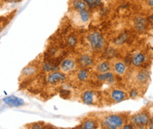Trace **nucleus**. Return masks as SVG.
Returning a JSON list of instances; mask_svg holds the SVG:
<instances>
[{
  "label": "nucleus",
  "mask_w": 153,
  "mask_h": 129,
  "mask_svg": "<svg viewBox=\"0 0 153 129\" xmlns=\"http://www.w3.org/2000/svg\"><path fill=\"white\" fill-rule=\"evenodd\" d=\"M129 112H106L98 119L100 126L106 129H119L129 122Z\"/></svg>",
  "instance_id": "f257e3e1"
},
{
  "label": "nucleus",
  "mask_w": 153,
  "mask_h": 129,
  "mask_svg": "<svg viewBox=\"0 0 153 129\" xmlns=\"http://www.w3.org/2000/svg\"><path fill=\"white\" fill-rule=\"evenodd\" d=\"M129 77L131 87H136L145 93L150 83V72L146 68H135Z\"/></svg>",
  "instance_id": "f03ea898"
},
{
  "label": "nucleus",
  "mask_w": 153,
  "mask_h": 129,
  "mask_svg": "<svg viewBox=\"0 0 153 129\" xmlns=\"http://www.w3.org/2000/svg\"><path fill=\"white\" fill-rule=\"evenodd\" d=\"M151 118L150 109L145 107L135 113L130 115L129 123L134 126L135 128H148Z\"/></svg>",
  "instance_id": "7ed1b4c3"
},
{
  "label": "nucleus",
  "mask_w": 153,
  "mask_h": 129,
  "mask_svg": "<svg viewBox=\"0 0 153 129\" xmlns=\"http://www.w3.org/2000/svg\"><path fill=\"white\" fill-rule=\"evenodd\" d=\"M85 41L89 48L93 52H101L105 47V39L102 34L98 31L88 33L85 37Z\"/></svg>",
  "instance_id": "20e7f679"
},
{
  "label": "nucleus",
  "mask_w": 153,
  "mask_h": 129,
  "mask_svg": "<svg viewBox=\"0 0 153 129\" xmlns=\"http://www.w3.org/2000/svg\"><path fill=\"white\" fill-rule=\"evenodd\" d=\"M129 98L128 91L120 87H111L106 91V99L109 104H117Z\"/></svg>",
  "instance_id": "39448f33"
},
{
  "label": "nucleus",
  "mask_w": 153,
  "mask_h": 129,
  "mask_svg": "<svg viewBox=\"0 0 153 129\" xmlns=\"http://www.w3.org/2000/svg\"><path fill=\"white\" fill-rule=\"evenodd\" d=\"M71 21L78 26L87 25L91 19V12L89 9L81 11H71Z\"/></svg>",
  "instance_id": "423d86ee"
},
{
  "label": "nucleus",
  "mask_w": 153,
  "mask_h": 129,
  "mask_svg": "<svg viewBox=\"0 0 153 129\" xmlns=\"http://www.w3.org/2000/svg\"><path fill=\"white\" fill-rule=\"evenodd\" d=\"M80 99L84 105L88 106H97L100 103L102 97L98 92L88 90L82 93Z\"/></svg>",
  "instance_id": "0eeeda50"
},
{
  "label": "nucleus",
  "mask_w": 153,
  "mask_h": 129,
  "mask_svg": "<svg viewBox=\"0 0 153 129\" xmlns=\"http://www.w3.org/2000/svg\"><path fill=\"white\" fill-rule=\"evenodd\" d=\"M111 71L116 76L123 77L128 73V66L123 61L119 59L111 60Z\"/></svg>",
  "instance_id": "6e6552de"
},
{
  "label": "nucleus",
  "mask_w": 153,
  "mask_h": 129,
  "mask_svg": "<svg viewBox=\"0 0 153 129\" xmlns=\"http://www.w3.org/2000/svg\"><path fill=\"white\" fill-rule=\"evenodd\" d=\"M49 85L56 86L64 83L66 81V74L62 71H53L48 73L46 79Z\"/></svg>",
  "instance_id": "1a4fd4ad"
},
{
  "label": "nucleus",
  "mask_w": 153,
  "mask_h": 129,
  "mask_svg": "<svg viewBox=\"0 0 153 129\" xmlns=\"http://www.w3.org/2000/svg\"><path fill=\"white\" fill-rule=\"evenodd\" d=\"M77 62L73 58H65L63 59L59 65L60 71L65 74H68L75 71L77 68Z\"/></svg>",
  "instance_id": "9d476101"
},
{
  "label": "nucleus",
  "mask_w": 153,
  "mask_h": 129,
  "mask_svg": "<svg viewBox=\"0 0 153 129\" xmlns=\"http://www.w3.org/2000/svg\"><path fill=\"white\" fill-rule=\"evenodd\" d=\"M97 80L102 84L112 85L116 83V75L111 71L105 73H97Z\"/></svg>",
  "instance_id": "9b49d317"
},
{
  "label": "nucleus",
  "mask_w": 153,
  "mask_h": 129,
  "mask_svg": "<svg viewBox=\"0 0 153 129\" xmlns=\"http://www.w3.org/2000/svg\"><path fill=\"white\" fill-rule=\"evenodd\" d=\"M78 62L80 68H89L94 66L95 61H94L93 56L91 54L84 53L80 54L78 57Z\"/></svg>",
  "instance_id": "f8f14e48"
},
{
  "label": "nucleus",
  "mask_w": 153,
  "mask_h": 129,
  "mask_svg": "<svg viewBox=\"0 0 153 129\" xmlns=\"http://www.w3.org/2000/svg\"><path fill=\"white\" fill-rule=\"evenodd\" d=\"M38 72V67L35 65H28L24 67L21 72L20 79L23 81L32 79L33 76L37 75Z\"/></svg>",
  "instance_id": "ddd939ff"
},
{
  "label": "nucleus",
  "mask_w": 153,
  "mask_h": 129,
  "mask_svg": "<svg viewBox=\"0 0 153 129\" xmlns=\"http://www.w3.org/2000/svg\"><path fill=\"white\" fill-rule=\"evenodd\" d=\"M146 61V54L143 51H137L133 54L131 63L133 67L140 68Z\"/></svg>",
  "instance_id": "4468645a"
},
{
  "label": "nucleus",
  "mask_w": 153,
  "mask_h": 129,
  "mask_svg": "<svg viewBox=\"0 0 153 129\" xmlns=\"http://www.w3.org/2000/svg\"><path fill=\"white\" fill-rule=\"evenodd\" d=\"M2 101L5 105L12 107H22L25 105V102L23 99L20 98V97L13 96V95L4 97Z\"/></svg>",
  "instance_id": "2eb2a0df"
},
{
  "label": "nucleus",
  "mask_w": 153,
  "mask_h": 129,
  "mask_svg": "<svg viewBox=\"0 0 153 129\" xmlns=\"http://www.w3.org/2000/svg\"><path fill=\"white\" fill-rule=\"evenodd\" d=\"M100 126V122L98 119L92 118V117H88L82 121L80 123V128L83 129H93L97 128Z\"/></svg>",
  "instance_id": "dca6fc26"
},
{
  "label": "nucleus",
  "mask_w": 153,
  "mask_h": 129,
  "mask_svg": "<svg viewBox=\"0 0 153 129\" xmlns=\"http://www.w3.org/2000/svg\"><path fill=\"white\" fill-rule=\"evenodd\" d=\"M69 9L71 11H81L89 9V7L83 0H70Z\"/></svg>",
  "instance_id": "f3484780"
},
{
  "label": "nucleus",
  "mask_w": 153,
  "mask_h": 129,
  "mask_svg": "<svg viewBox=\"0 0 153 129\" xmlns=\"http://www.w3.org/2000/svg\"><path fill=\"white\" fill-rule=\"evenodd\" d=\"M95 71L97 73H105L111 71V62L108 60H102L96 64Z\"/></svg>",
  "instance_id": "a211bd4d"
},
{
  "label": "nucleus",
  "mask_w": 153,
  "mask_h": 129,
  "mask_svg": "<svg viewBox=\"0 0 153 129\" xmlns=\"http://www.w3.org/2000/svg\"><path fill=\"white\" fill-rule=\"evenodd\" d=\"M91 76V72L88 68H81L76 72V78H77L78 81L81 82V83L88 82L89 81Z\"/></svg>",
  "instance_id": "6ab92c4d"
},
{
  "label": "nucleus",
  "mask_w": 153,
  "mask_h": 129,
  "mask_svg": "<svg viewBox=\"0 0 153 129\" xmlns=\"http://www.w3.org/2000/svg\"><path fill=\"white\" fill-rule=\"evenodd\" d=\"M87 4L89 9H94L100 7L102 4V0H83Z\"/></svg>",
  "instance_id": "aec40b11"
},
{
  "label": "nucleus",
  "mask_w": 153,
  "mask_h": 129,
  "mask_svg": "<svg viewBox=\"0 0 153 129\" xmlns=\"http://www.w3.org/2000/svg\"><path fill=\"white\" fill-rule=\"evenodd\" d=\"M78 43V40L74 36H69L67 38V44L70 47H75Z\"/></svg>",
  "instance_id": "412c9836"
},
{
  "label": "nucleus",
  "mask_w": 153,
  "mask_h": 129,
  "mask_svg": "<svg viewBox=\"0 0 153 129\" xmlns=\"http://www.w3.org/2000/svg\"><path fill=\"white\" fill-rule=\"evenodd\" d=\"M143 3L145 8L151 11H153V0H143Z\"/></svg>",
  "instance_id": "4be33fe9"
},
{
  "label": "nucleus",
  "mask_w": 153,
  "mask_h": 129,
  "mask_svg": "<svg viewBox=\"0 0 153 129\" xmlns=\"http://www.w3.org/2000/svg\"><path fill=\"white\" fill-rule=\"evenodd\" d=\"M28 128H44L43 127V125L41 124L40 122H36V123H33V124H29V127Z\"/></svg>",
  "instance_id": "5701e85b"
},
{
  "label": "nucleus",
  "mask_w": 153,
  "mask_h": 129,
  "mask_svg": "<svg viewBox=\"0 0 153 129\" xmlns=\"http://www.w3.org/2000/svg\"><path fill=\"white\" fill-rule=\"evenodd\" d=\"M148 128L153 129V113H152V114H151L150 121V123H149Z\"/></svg>",
  "instance_id": "b1692460"
},
{
  "label": "nucleus",
  "mask_w": 153,
  "mask_h": 129,
  "mask_svg": "<svg viewBox=\"0 0 153 129\" xmlns=\"http://www.w3.org/2000/svg\"><path fill=\"white\" fill-rule=\"evenodd\" d=\"M148 20L149 22L150 23V24H152L153 25V11H151L150 16H148Z\"/></svg>",
  "instance_id": "393cba45"
},
{
  "label": "nucleus",
  "mask_w": 153,
  "mask_h": 129,
  "mask_svg": "<svg viewBox=\"0 0 153 129\" xmlns=\"http://www.w3.org/2000/svg\"><path fill=\"white\" fill-rule=\"evenodd\" d=\"M21 0H4V1H7V2H19L21 1Z\"/></svg>",
  "instance_id": "a878e982"
},
{
  "label": "nucleus",
  "mask_w": 153,
  "mask_h": 129,
  "mask_svg": "<svg viewBox=\"0 0 153 129\" xmlns=\"http://www.w3.org/2000/svg\"><path fill=\"white\" fill-rule=\"evenodd\" d=\"M130 1H133V2H136V1H140V0H130Z\"/></svg>",
  "instance_id": "bb28decb"
},
{
  "label": "nucleus",
  "mask_w": 153,
  "mask_h": 129,
  "mask_svg": "<svg viewBox=\"0 0 153 129\" xmlns=\"http://www.w3.org/2000/svg\"><path fill=\"white\" fill-rule=\"evenodd\" d=\"M105 1H111V0H105Z\"/></svg>",
  "instance_id": "cd10ccee"
}]
</instances>
